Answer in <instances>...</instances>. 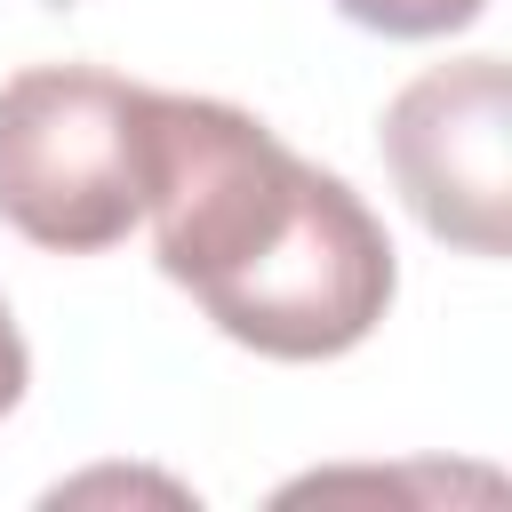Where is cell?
I'll use <instances>...</instances> for the list:
<instances>
[{
	"label": "cell",
	"mask_w": 512,
	"mask_h": 512,
	"mask_svg": "<svg viewBox=\"0 0 512 512\" xmlns=\"http://www.w3.org/2000/svg\"><path fill=\"white\" fill-rule=\"evenodd\" d=\"M144 224L160 272L264 360H336L368 344L400 288L376 208L224 96L160 88Z\"/></svg>",
	"instance_id": "cell-1"
},
{
	"label": "cell",
	"mask_w": 512,
	"mask_h": 512,
	"mask_svg": "<svg viewBox=\"0 0 512 512\" xmlns=\"http://www.w3.org/2000/svg\"><path fill=\"white\" fill-rule=\"evenodd\" d=\"M160 88L96 64H24L0 80V216L48 256H104L152 200Z\"/></svg>",
	"instance_id": "cell-2"
},
{
	"label": "cell",
	"mask_w": 512,
	"mask_h": 512,
	"mask_svg": "<svg viewBox=\"0 0 512 512\" xmlns=\"http://www.w3.org/2000/svg\"><path fill=\"white\" fill-rule=\"evenodd\" d=\"M384 168L416 224L464 256H504L512 240V160H504V56H456L416 72L376 120Z\"/></svg>",
	"instance_id": "cell-3"
},
{
	"label": "cell",
	"mask_w": 512,
	"mask_h": 512,
	"mask_svg": "<svg viewBox=\"0 0 512 512\" xmlns=\"http://www.w3.org/2000/svg\"><path fill=\"white\" fill-rule=\"evenodd\" d=\"M336 16L384 32V40H440L488 16V0H336Z\"/></svg>",
	"instance_id": "cell-4"
},
{
	"label": "cell",
	"mask_w": 512,
	"mask_h": 512,
	"mask_svg": "<svg viewBox=\"0 0 512 512\" xmlns=\"http://www.w3.org/2000/svg\"><path fill=\"white\" fill-rule=\"evenodd\" d=\"M24 384H32V352H24L16 320H8V296H0V416L24 400Z\"/></svg>",
	"instance_id": "cell-5"
}]
</instances>
